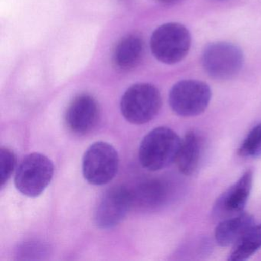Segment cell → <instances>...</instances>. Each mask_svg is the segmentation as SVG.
<instances>
[{
    "label": "cell",
    "mask_w": 261,
    "mask_h": 261,
    "mask_svg": "<svg viewBox=\"0 0 261 261\" xmlns=\"http://www.w3.org/2000/svg\"><path fill=\"white\" fill-rule=\"evenodd\" d=\"M181 140L170 128L160 126L145 136L139 149V160L149 171L161 170L176 161Z\"/></svg>",
    "instance_id": "6da1fadb"
},
{
    "label": "cell",
    "mask_w": 261,
    "mask_h": 261,
    "mask_svg": "<svg viewBox=\"0 0 261 261\" xmlns=\"http://www.w3.org/2000/svg\"><path fill=\"white\" fill-rule=\"evenodd\" d=\"M161 105V95L154 85L138 83L126 90L120 101V110L128 122L142 125L155 118Z\"/></svg>",
    "instance_id": "7a4b0ae2"
},
{
    "label": "cell",
    "mask_w": 261,
    "mask_h": 261,
    "mask_svg": "<svg viewBox=\"0 0 261 261\" xmlns=\"http://www.w3.org/2000/svg\"><path fill=\"white\" fill-rule=\"evenodd\" d=\"M150 46L152 54L160 62L173 65L181 62L189 53L190 33L181 24H164L152 33Z\"/></svg>",
    "instance_id": "3957f363"
},
{
    "label": "cell",
    "mask_w": 261,
    "mask_h": 261,
    "mask_svg": "<svg viewBox=\"0 0 261 261\" xmlns=\"http://www.w3.org/2000/svg\"><path fill=\"white\" fill-rule=\"evenodd\" d=\"M54 170V164L48 156L37 152L30 154L17 168L15 186L22 195L36 198L48 187Z\"/></svg>",
    "instance_id": "277c9868"
},
{
    "label": "cell",
    "mask_w": 261,
    "mask_h": 261,
    "mask_svg": "<svg viewBox=\"0 0 261 261\" xmlns=\"http://www.w3.org/2000/svg\"><path fill=\"white\" fill-rule=\"evenodd\" d=\"M119 155L115 148L106 142H96L88 147L82 160V173L90 184H108L117 175Z\"/></svg>",
    "instance_id": "5b68a950"
},
{
    "label": "cell",
    "mask_w": 261,
    "mask_h": 261,
    "mask_svg": "<svg viewBox=\"0 0 261 261\" xmlns=\"http://www.w3.org/2000/svg\"><path fill=\"white\" fill-rule=\"evenodd\" d=\"M212 98L210 87L201 81L184 80L175 84L169 93L172 111L185 117H195L204 112Z\"/></svg>",
    "instance_id": "8992f818"
},
{
    "label": "cell",
    "mask_w": 261,
    "mask_h": 261,
    "mask_svg": "<svg viewBox=\"0 0 261 261\" xmlns=\"http://www.w3.org/2000/svg\"><path fill=\"white\" fill-rule=\"evenodd\" d=\"M244 63L242 51L227 42L208 45L202 55L203 68L213 79L226 80L239 73Z\"/></svg>",
    "instance_id": "52a82bcc"
},
{
    "label": "cell",
    "mask_w": 261,
    "mask_h": 261,
    "mask_svg": "<svg viewBox=\"0 0 261 261\" xmlns=\"http://www.w3.org/2000/svg\"><path fill=\"white\" fill-rule=\"evenodd\" d=\"M134 207L131 189L115 186L102 197L94 215V222L100 229L108 230L120 224Z\"/></svg>",
    "instance_id": "ba28073f"
},
{
    "label": "cell",
    "mask_w": 261,
    "mask_h": 261,
    "mask_svg": "<svg viewBox=\"0 0 261 261\" xmlns=\"http://www.w3.org/2000/svg\"><path fill=\"white\" fill-rule=\"evenodd\" d=\"M100 111L97 100L89 94H81L67 109L65 122L68 129L76 135H86L95 129Z\"/></svg>",
    "instance_id": "9c48e42d"
},
{
    "label": "cell",
    "mask_w": 261,
    "mask_h": 261,
    "mask_svg": "<svg viewBox=\"0 0 261 261\" xmlns=\"http://www.w3.org/2000/svg\"><path fill=\"white\" fill-rule=\"evenodd\" d=\"M253 178V172L246 171L217 199L213 208L214 215L223 220L244 212L251 192Z\"/></svg>",
    "instance_id": "30bf717a"
},
{
    "label": "cell",
    "mask_w": 261,
    "mask_h": 261,
    "mask_svg": "<svg viewBox=\"0 0 261 261\" xmlns=\"http://www.w3.org/2000/svg\"><path fill=\"white\" fill-rule=\"evenodd\" d=\"M170 186L164 180L159 178L146 180L131 189L134 207L143 210H156L163 207L171 196Z\"/></svg>",
    "instance_id": "8fae6325"
},
{
    "label": "cell",
    "mask_w": 261,
    "mask_h": 261,
    "mask_svg": "<svg viewBox=\"0 0 261 261\" xmlns=\"http://www.w3.org/2000/svg\"><path fill=\"white\" fill-rule=\"evenodd\" d=\"M253 225H255L253 217L244 212L224 218L215 228V241L221 247L234 246Z\"/></svg>",
    "instance_id": "7c38bea8"
},
{
    "label": "cell",
    "mask_w": 261,
    "mask_h": 261,
    "mask_svg": "<svg viewBox=\"0 0 261 261\" xmlns=\"http://www.w3.org/2000/svg\"><path fill=\"white\" fill-rule=\"evenodd\" d=\"M204 140L198 132H188L181 140V146L176 159L180 172L185 175H193L202 158Z\"/></svg>",
    "instance_id": "4fadbf2b"
},
{
    "label": "cell",
    "mask_w": 261,
    "mask_h": 261,
    "mask_svg": "<svg viewBox=\"0 0 261 261\" xmlns=\"http://www.w3.org/2000/svg\"><path fill=\"white\" fill-rule=\"evenodd\" d=\"M143 54V39L136 34L128 35L116 45L113 62L118 69L128 71L138 65Z\"/></svg>",
    "instance_id": "5bb4252c"
},
{
    "label": "cell",
    "mask_w": 261,
    "mask_h": 261,
    "mask_svg": "<svg viewBox=\"0 0 261 261\" xmlns=\"http://www.w3.org/2000/svg\"><path fill=\"white\" fill-rule=\"evenodd\" d=\"M261 248V224L253 225L233 246L229 256L230 261H244L253 256Z\"/></svg>",
    "instance_id": "9a60e30c"
},
{
    "label": "cell",
    "mask_w": 261,
    "mask_h": 261,
    "mask_svg": "<svg viewBox=\"0 0 261 261\" xmlns=\"http://www.w3.org/2000/svg\"><path fill=\"white\" fill-rule=\"evenodd\" d=\"M238 154L247 158L261 156V123L248 133L238 149Z\"/></svg>",
    "instance_id": "2e32d148"
},
{
    "label": "cell",
    "mask_w": 261,
    "mask_h": 261,
    "mask_svg": "<svg viewBox=\"0 0 261 261\" xmlns=\"http://www.w3.org/2000/svg\"><path fill=\"white\" fill-rule=\"evenodd\" d=\"M49 253V247L40 241H29L19 246L17 255L19 259H44Z\"/></svg>",
    "instance_id": "e0dca14e"
},
{
    "label": "cell",
    "mask_w": 261,
    "mask_h": 261,
    "mask_svg": "<svg viewBox=\"0 0 261 261\" xmlns=\"http://www.w3.org/2000/svg\"><path fill=\"white\" fill-rule=\"evenodd\" d=\"M17 159L13 151L7 147L0 149V181L1 186L9 181L16 167Z\"/></svg>",
    "instance_id": "ac0fdd59"
},
{
    "label": "cell",
    "mask_w": 261,
    "mask_h": 261,
    "mask_svg": "<svg viewBox=\"0 0 261 261\" xmlns=\"http://www.w3.org/2000/svg\"><path fill=\"white\" fill-rule=\"evenodd\" d=\"M159 1L163 3H171L173 2V1H175V0H159Z\"/></svg>",
    "instance_id": "d6986e66"
}]
</instances>
